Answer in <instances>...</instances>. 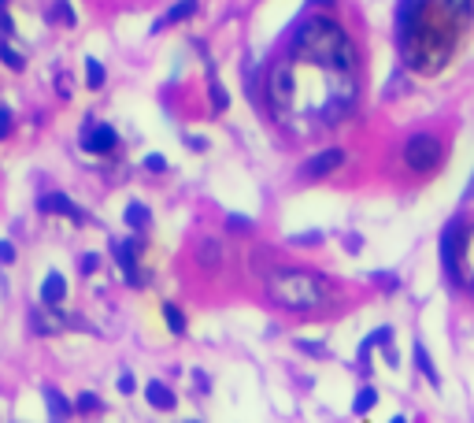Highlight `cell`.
Masks as SVG:
<instances>
[{"label":"cell","instance_id":"obj_1","mask_svg":"<svg viewBox=\"0 0 474 423\" xmlns=\"http://www.w3.org/2000/svg\"><path fill=\"white\" fill-rule=\"evenodd\" d=\"M293 53L307 56V60H319L326 67H334L337 75H352L356 71V53H352V41L349 34L330 19H307L297 26L293 34Z\"/></svg>","mask_w":474,"mask_h":423},{"label":"cell","instance_id":"obj_2","mask_svg":"<svg viewBox=\"0 0 474 423\" xmlns=\"http://www.w3.org/2000/svg\"><path fill=\"white\" fill-rule=\"evenodd\" d=\"M267 294L282 308L304 312V308H319L326 301V282L304 268H274L267 275Z\"/></svg>","mask_w":474,"mask_h":423},{"label":"cell","instance_id":"obj_3","mask_svg":"<svg viewBox=\"0 0 474 423\" xmlns=\"http://www.w3.org/2000/svg\"><path fill=\"white\" fill-rule=\"evenodd\" d=\"M404 164L415 175H427L441 164V141L434 134H412L404 141Z\"/></svg>","mask_w":474,"mask_h":423},{"label":"cell","instance_id":"obj_4","mask_svg":"<svg viewBox=\"0 0 474 423\" xmlns=\"http://www.w3.org/2000/svg\"><path fill=\"white\" fill-rule=\"evenodd\" d=\"M463 241H467V223L463 219H452L445 226V234H441V260H445V271L460 275V253H463Z\"/></svg>","mask_w":474,"mask_h":423},{"label":"cell","instance_id":"obj_5","mask_svg":"<svg viewBox=\"0 0 474 423\" xmlns=\"http://www.w3.org/2000/svg\"><path fill=\"white\" fill-rule=\"evenodd\" d=\"M341 164H345V149H322V153H315V156L300 167V175H304V178H326L330 171H337Z\"/></svg>","mask_w":474,"mask_h":423},{"label":"cell","instance_id":"obj_6","mask_svg":"<svg viewBox=\"0 0 474 423\" xmlns=\"http://www.w3.org/2000/svg\"><path fill=\"white\" fill-rule=\"evenodd\" d=\"M38 208L48 211V216H67L74 223H86V211H81L71 197H63V193H41L38 197Z\"/></svg>","mask_w":474,"mask_h":423},{"label":"cell","instance_id":"obj_7","mask_svg":"<svg viewBox=\"0 0 474 423\" xmlns=\"http://www.w3.org/2000/svg\"><path fill=\"white\" fill-rule=\"evenodd\" d=\"M137 253H141V241H137V238L119 241V246H115V260H119V268H123V275H126L130 286H141V271H137V260H134Z\"/></svg>","mask_w":474,"mask_h":423},{"label":"cell","instance_id":"obj_8","mask_svg":"<svg viewBox=\"0 0 474 423\" xmlns=\"http://www.w3.org/2000/svg\"><path fill=\"white\" fill-rule=\"evenodd\" d=\"M119 145V134L111 130L108 123H101V126H93L86 138H81V149L86 153H96V156H104V153H111Z\"/></svg>","mask_w":474,"mask_h":423},{"label":"cell","instance_id":"obj_9","mask_svg":"<svg viewBox=\"0 0 474 423\" xmlns=\"http://www.w3.org/2000/svg\"><path fill=\"white\" fill-rule=\"evenodd\" d=\"M267 97H271V104H289V97H293V71L282 67V63L267 78Z\"/></svg>","mask_w":474,"mask_h":423},{"label":"cell","instance_id":"obj_10","mask_svg":"<svg viewBox=\"0 0 474 423\" xmlns=\"http://www.w3.org/2000/svg\"><path fill=\"white\" fill-rule=\"evenodd\" d=\"M63 297H67V279H63L60 271H48V275H45V282H41V304L56 308Z\"/></svg>","mask_w":474,"mask_h":423},{"label":"cell","instance_id":"obj_11","mask_svg":"<svg viewBox=\"0 0 474 423\" xmlns=\"http://www.w3.org/2000/svg\"><path fill=\"white\" fill-rule=\"evenodd\" d=\"M41 394H45V405H48V419H52V423H63V419H67V416L74 412V405H71L67 397H63L56 386H45Z\"/></svg>","mask_w":474,"mask_h":423},{"label":"cell","instance_id":"obj_12","mask_svg":"<svg viewBox=\"0 0 474 423\" xmlns=\"http://www.w3.org/2000/svg\"><path fill=\"white\" fill-rule=\"evenodd\" d=\"M145 397H149V405H152V409H159V412H171L174 409V394H171V386H163L159 379H152L149 386H145Z\"/></svg>","mask_w":474,"mask_h":423},{"label":"cell","instance_id":"obj_13","mask_svg":"<svg viewBox=\"0 0 474 423\" xmlns=\"http://www.w3.org/2000/svg\"><path fill=\"white\" fill-rule=\"evenodd\" d=\"M193 11H197V0H178V4H174L167 15H163V19H156V23H152V34H159L163 26H174V23H182L186 15H193Z\"/></svg>","mask_w":474,"mask_h":423},{"label":"cell","instance_id":"obj_14","mask_svg":"<svg viewBox=\"0 0 474 423\" xmlns=\"http://www.w3.org/2000/svg\"><path fill=\"white\" fill-rule=\"evenodd\" d=\"M197 260H201V268H208V271L222 268V246H219L215 238H204V241H201V253H197Z\"/></svg>","mask_w":474,"mask_h":423},{"label":"cell","instance_id":"obj_15","mask_svg":"<svg viewBox=\"0 0 474 423\" xmlns=\"http://www.w3.org/2000/svg\"><path fill=\"white\" fill-rule=\"evenodd\" d=\"M123 219H126L130 231H145V226H149V208H145L141 201H130L126 211H123Z\"/></svg>","mask_w":474,"mask_h":423},{"label":"cell","instance_id":"obj_16","mask_svg":"<svg viewBox=\"0 0 474 423\" xmlns=\"http://www.w3.org/2000/svg\"><path fill=\"white\" fill-rule=\"evenodd\" d=\"M374 405H378V390H374V386H359L356 390V401H352V412L356 416H367Z\"/></svg>","mask_w":474,"mask_h":423},{"label":"cell","instance_id":"obj_17","mask_svg":"<svg viewBox=\"0 0 474 423\" xmlns=\"http://www.w3.org/2000/svg\"><path fill=\"white\" fill-rule=\"evenodd\" d=\"M415 364H419V371L427 375L434 386H441V375H437V368H434V361H430V353H427V346L422 341H415Z\"/></svg>","mask_w":474,"mask_h":423},{"label":"cell","instance_id":"obj_18","mask_svg":"<svg viewBox=\"0 0 474 423\" xmlns=\"http://www.w3.org/2000/svg\"><path fill=\"white\" fill-rule=\"evenodd\" d=\"M163 319H167L171 334H186V316H182V308H178V304H163Z\"/></svg>","mask_w":474,"mask_h":423},{"label":"cell","instance_id":"obj_19","mask_svg":"<svg viewBox=\"0 0 474 423\" xmlns=\"http://www.w3.org/2000/svg\"><path fill=\"white\" fill-rule=\"evenodd\" d=\"M86 82H89V89H101L104 86V67H101V60H86Z\"/></svg>","mask_w":474,"mask_h":423},{"label":"cell","instance_id":"obj_20","mask_svg":"<svg viewBox=\"0 0 474 423\" xmlns=\"http://www.w3.org/2000/svg\"><path fill=\"white\" fill-rule=\"evenodd\" d=\"M0 60H4V63H8L11 71H23V56L15 53L11 45H4V41H0Z\"/></svg>","mask_w":474,"mask_h":423},{"label":"cell","instance_id":"obj_21","mask_svg":"<svg viewBox=\"0 0 474 423\" xmlns=\"http://www.w3.org/2000/svg\"><path fill=\"white\" fill-rule=\"evenodd\" d=\"M56 19H60L63 26H74L78 15H74V4H71V0H60V4H56Z\"/></svg>","mask_w":474,"mask_h":423},{"label":"cell","instance_id":"obj_22","mask_svg":"<svg viewBox=\"0 0 474 423\" xmlns=\"http://www.w3.org/2000/svg\"><path fill=\"white\" fill-rule=\"evenodd\" d=\"M74 409H78V412H96V409H101V397H96V394H81V397L74 401Z\"/></svg>","mask_w":474,"mask_h":423},{"label":"cell","instance_id":"obj_23","mask_svg":"<svg viewBox=\"0 0 474 423\" xmlns=\"http://www.w3.org/2000/svg\"><path fill=\"white\" fill-rule=\"evenodd\" d=\"M226 104H230V97H226V89H222L219 82H211V108H215V111H222Z\"/></svg>","mask_w":474,"mask_h":423},{"label":"cell","instance_id":"obj_24","mask_svg":"<svg viewBox=\"0 0 474 423\" xmlns=\"http://www.w3.org/2000/svg\"><path fill=\"white\" fill-rule=\"evenodd\" d=\"M145 167H149L152 175L167 171V156H159V153H149V156H145Z\"/></svg>","mask_w":474,"mask_h":423},{"label":"cell","instance_id":"obj_25","mask_svg":"<svg viewBox=\"0 0 474 423\" xmlns=\"http://www.w3.org/2000/svg\"><path fill=\"white\" fill-rule=\"evenodd\" d=\"M293 241H297V246H319V241H322V234H319V231H304V234H297Z\"/></svg>","mask_w":474,"mask_h":423},{"label":"cell","instance_id":"obj_26","mask_svg":"<svg viewBox=\"0 0 474 423\" xmlns=\"http://www.w3.org/2000/svg\"><path fill=\"white\" fill-rule=\"evenodd\" d=\"M134 390H137V379L130 375V371H123L119 375V394H134Z\"/></svg>","mask_w":474,"mask_h":423},{"label":"cell","instance_id":"obj_27","mask_svg":"<svg viewBox=\"0 0 474 423\" xmlns=\"http://www.w3.org/2000/svg\"><path fill=\"white\" fill-rule=\"evenodd\" d=\"M8 130H11V108H8V104H0V138H4Z\"/></svg>","mask_w":474,"mask_h":423},{"label":"cell","instance_id":"obj_28","mask_svg":"<svg viewBox=\"0 0 474 423\" xmlns=\"http://www.w3.org/2000/svg\"><path fill=\"white\" fill-rule=\"evenodd\" d=\"M0 264H15V246L11 241H0Z\"/></svg>","mask_w":474,"mask_h":423},{"label":"cell","instance_id":"obj_29","mask_svg":"<svg viewBox=\"0 0 474 423\" xmlns=\"http://www.w3.org/2000/svg\"><path fill=\"white\" fill-rule=\"evenodd\" d=\"M230 226H234V231H252V219H244V216H230Z\"/></svg>","mask_w":474,"mask_h":423},{"label":"cell","instance_id":"obj_30","mask_svg":"<svg viewBox=\"0 0 474 423\" xmlns=\"http://www.w3.org/2000/svg\"><path fill=\"white\" fill-rule=\"evenodd\" d=\"M96 264H101V260H96L93 253H89V256H81V271H86V275H93V271H96Z\"/></svg>","mask_w":474,"mask_h":423},{"label":"cell","instance_id":"obj_31","mask_svg":"<svg viewBox=\"0 0 474 423\" xmlns=\"http://www.w3.org/2000/svg\"><path fill=\"white\" fill-rule=\"evenodd\" d=\"M300 349L304 353H315V356H326V349L319 346V341H300Z\"/></svg>","mask_w":474,"mask_h":423},{"label":"cell","instance_id":"obj_32","mask_svg":"<svg viewBox=\"0 0 474 423\" xmlns=\"http://www.w3.org/2000/svg\"><path fill=\"white\" fill-rule=\"evenodd\" d=\"M0 30H4V34H15V23H11L8 11H0Z\"/></svg>","mask_w":474,"mask_h":423},{"label":"cell","instance_id":"obj_33","mask_svg":"<svg viewBox=\"0 0 474 423\" xmlns=\"http://www.w3.org/2000/svg\"><path fill=\"white\" fill-rule=\"evenodd\" d=\"M307 4H312V8H334L337 0H307Z\"/></svg>","mask_w":474,"mask_h":423},{"label":"cell","instance_id":"obj_34","mask_svg":"<svg viewBox=\"0 0 474 423\" xmlns=\"http://www.w3.org/2000/svg\"><path fill=\"white\" fill-rule=\"evenodd\" d=\"M467 197H474V175H470V182H467Z\"/></svg>","mask_w":474,"mask_h":423},{"label":"cell","instance_id":"obj_35","mask_svg":"<svg viewBox=\"0 0 474 423\" xmlns=\"http://www.w3.org/2000/svg\"><path fill=\"white\" fill-rule=\"evenodd\" d=\"M389 423H407V419H404V416H393V419H389Z\"/></svg>","mask_w":474,"mask_h":423},{"label":"cell","instance_id":"obj_36","mask_svg":"<svg viewBox=\"0 0 474 423\" xmlns=\"http://www.w3.org/2000/svg\"><path fill=\"white\" fill-rule=\"evenodd\" d=\"M0 11H4V0H0Z\"/></svg>","mask_w":474,"mask_h":423}]
</instances>
